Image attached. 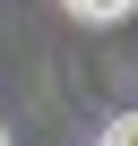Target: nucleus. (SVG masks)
<instances>
[{"label":"nucleus","instance_id":"1","mask_svg":"<svg viewBox=\"0 0 138 146\" xmlns=\"http://www.w3.org/2000/svg\"><path fill=\"white\" fill-rule=\"evenodd\" d=\"M69 9H78V17H95V26H112V17H129V9H138V0H69Z\"/></svg>","mask_w":138,"mask_h":146},{"label":"nucleus","instance_id":"2","mask_svg":"<svg viewBox=\"0 0 138 146\" xmlns=\"http://www.w3.org/2000/svg\"><path fill=\"white\" fill-rule=\"evenodd\" d=\"M104 146H138V112H121V120L104 129Z\"/></svg>","mask_w":138,"mask_h":146}]
</instances>
